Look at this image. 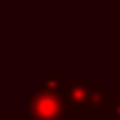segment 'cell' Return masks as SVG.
<instances>
[{
    "label": "cell",
    "instance_id": "cell-1",
    "mask_svg": "<svg viewBox=\"0 0 120 120\" xmlns=\"http://www.w3.org/2000/svg\"><path fill=\"white\" fill-rule=\"evenodd\" d=\"M69 111H73L62 94L36 89L27 94V118L29 120H62Z\"/></svg>",
    "mask_w": 120,
    "mask_h": 120
},
{
    "label": "cell",
    "instance_id": "cell-2",
    "mask_svg": "<svg viewBox=\"0 0 120 120\" xmlns=\"http://www.w3.org/2000/svg\"><path fill=\"white\" fill-rule=\"evenodd\" d=\"M111 111H113V116L120 120V105H113V107H111Z\"/></svg>",
    "mask_w": 120,
    "mask_h": 120
},
{
    "label": "cell",
    "instance_id": "cell-3",
    "mask_svg": "<svg viewBox=\"0 0 120 120\" xmlns=\"http://www.w3.org/2000/svg\"><path fill=\"white\" fill-rule=\"evenodd\" d=\"M0 120H4V116H2V113H0Z\"/></svg>",
    "mask_w": 120,
    "mask_h": 120
}]
</instances>
